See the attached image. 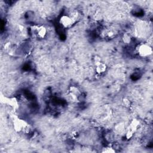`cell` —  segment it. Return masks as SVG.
<instances>
[{
  "label": "cell",
  "mask_w": 153,
  "mask_h": 153,
  "mask_svg": "<svg viewBox=\"0 0 153 153\" xmlns=\"http://www.w3.org/2000/svg\"><path fill=\"white\" fill-rule=\"evenodd\" d=\"M74 23L75 21L73 19L68 15H63L59 19V23L64 28H69L71 27Z\"/></svg>",
  "instance_id": "obj_2"
},
{
  "label": "cell",
  "mask_w": 153,
  "mask_h": 153,
  "mask_svg": "<svg viewBox=\"0 0 153 153\" xmlns=\"http://www.w3.org/2000/svg\"><path fill=\"white\" fill-rule=\"evenodd\" d=\"M103 152L111 153V152H114L115 150H113V148H104V150L103 151Z\"/></svg>",
  "instance_id": "obj_9"
},
{
  "label": "cell",
  "mask_w": 153,
  "mask_h": 153,
  "mask_svg": "<svg viewBox=\"0 0 153 153\" xmlns=\"http://www.w3.org/2000/svg\"><path fill=\"white\" fill-rule=\"evenodd\" d=\"M96 71L98 74H101L105 72L107 69V65L103 62H101L98 65H96Z\"/></svg>",
  "instance_id": "obj_6"
},
{
  "label": "cell",
  "mask_w": 153,
  "mask_h": 153,
  "mask_svg": "<svg viewBox=\"0 0 153 153\" xmlns=\"http://www.w3.org/2000/svg\"><path fill=\"white\" fill-rule=\"evenodd\" d=\"M101 62H102L101 58L98 56H95L93 58V63H94L95 66L98 65V64L100 63Z\"/></svg>",
  "instance_id": "obj_8"
},
{
  "label": "cell",
  "mask_w": 153,
  "mask_h": 153,
  "mask_svg": "<svg viewBox=\"0 0 153 153\" xmlns=\"http://www.w3.org/2000/svg\"><path fill=\"white\" fill-rule=\"evenodd\" d=\"M123 42L124 43L129 44V43H130L131 41V38L130 35H129L128 34H125L123 35Z\"/></svg>",
  "instance_id": "obj_7"
},
{
  "label": "cell",
  "mask_w": 153,
  "mask_h": 153,
  "mask_svg": "<svg viewBox=\"0 0 153 153\" xmlns=\"http://www.w3.org/2000/svg\"><path fill=\"white\" fill-rule=\"evenodd\" d=\"M13 127L16 132H20L23 130H25L26 128L28 126L25 121L16 118L13 120Z\"/></svg>",
  "instance_id": "obj_3"
},
{
  "label": "cell",
  "mask_w": 153,
  "mask_h": 153,
  "mask_svg": "<svg viewBox=\"0 0 153 153\" xmlns=\"http://www.w3.org/2000/svg\"><path fill=\"white\" fill-rule=\"evenodd\" d=\"M123 102H124V103L125 105H126V106H127V107L129 106V105H130V102H129V100H127V99H124L123 100Z\"/></svg>",
  "instance_id": "obj_10"
},
{
  "label": "cell",
  "mask_w": 153,
  "mask_h": 153,
  "mask_svg": "<svg viewBox=\"0 0 153 153\" xmlns=\"http://www.w3.org/2000/svg\"><path fill=\"white\" fill-rule=\"evenodd\" d=\"M47 29L44 26L39 25L34 27L33 33L38 38L43 39L45 38L47 35Z\"/></svg>",
  "instance_id": "obj_4"
},
{
  "label": "cell",
  "mask_w": 153,
  "mask_h": 153,
  "mask_svg": "<svg viewBox=\"0 0 153 153\" xmlns=\"http://www.w3.org/2000/svg\"><path fill=\"white\" fill-rule=\"evenodd\" d=\"M137 52L141 57L146 58L151 56L152 54V47L146 43H143L138 46L137 48Z\"/></svg>",
  "instance_id": "obj_1"
},
{
  "label": "cell",
  "mask_w": 153,
  "mask_h": 153,
  "mask_svg": "<svg viewBox=\"0 0 153 153\" xmlns=\"http://www.w3.org/2000/svg\"><path fill=\"white\" fill-rule=\"evenodd\" d=\"M139 121L137 119H133L131 122L129 126V130L133 133H134L137 129H138L139 126Z\"/></svg>",
  "instance_id": "obj_5"
}]
</instances>
